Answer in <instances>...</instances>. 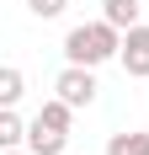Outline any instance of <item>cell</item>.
Here are the masks:
<instances>
[{
    "label": "cell",
    "instance_id": "obj_1",
    "mask_svg": "<svg viewBox=\"0 0 149 155\" xmlns=\"http://www.w3.org/2000/svg\"><path fill=\"white\" fill-rule=\"evenodd\" d=\"M122 54V27H112V21H80V27H69V38H64V59L69 64H106Z\"/></svg>",
    "mask_w": 149,
    "mask_h": 155
},
{
    "label": "cell",
    "instance_id": "obj_2",
    "mask_svg": "<svg viewBox=\"0 0 149 155\" xmlns=\"http://www.w3.org/2000/svg\"><path fill=\"white\" fill-rule=\"evenodd\" d=\"M53 91L80 112V107H90V102H96V91H101V86H96V70H90V64H64V75L53 80Z\"/></svg>",
    "mask_w": 149,
    "mask_h": 155
},
{
    "label": "cell",
    "instance_id": "obj_3",
    "mask_svg": "<svg viewBox=\"0 0 149 155\" xmlns=\"http://www.w3.org/2000/svg\"><path fill=\"white\" fill-rule=\"evenodd\" d=\"M117 59H122V70H128L133 80H149V27H144V21L122 32V54H117Z\"/></svg>",
    "mask_w": 149,
    "mask_h": 155
},
{
    "label": "cell",
    "instance_id": "obj_4",
    "mask_svg": "<svg viewBox=\"0 0 149 155\" xmlns=\"http://www.w3.org/2000/svg\"><path fill=\"white\" fill-rule=\"evenodd\" d=\"M64 144H69L64 128H48L43 118H32V128H27V150L32 155H64Z\"/></svg>",
    "mask_w": 149,
    "mask_h": 155
},
{
    "label": "cell",
    "instance_id": "obj_5",
    "mask_svg": "<svg viewBox=\"0 0 149 155\" xmlns=\"http://www.w3.org/2000/svg\"><path fill=\"white\" fill-rule=\"evenodd\" d=\"M138 11H144V0H101V16L112 21V27H138Z\"/></svg>",
    "mask_w": 149,
    "mask_h": 155
},
{
    "label": "cell",
    "instance_id": "obj_6",
    "mask_svg": "<svg viewBox=\"0 0 149 155\" xmlns=\"http://www.w3.org/2000/svg\"><path fill=\"white\" fill-rule=\"evenodd\" d=\"M106 155H149V134H138V128L112 134V139H106Z\"/></svg>",
    "mask_w": 149,
    "mask_h": 155
},
{
    "label": "cell",
    "instance_id": "obj_7",
    "mask_svg": "<svg viewBox=\"0 0 149 155\" xmlns=\"http://www.w3.org/2000/svg\"><path fill=\"white\" fill-rule=\"evenodd\" d=\"M37 118H43L48 128H64V134H69V123H74V107L64 102V96H53V102H43V107H37Z\"/></svg>",
    "mask_w": 149,
    "mask_h": 155
},
{
    "label": "cell",
    "instance_id": "obj_8",
    "mask_svg": "<svg viewBox=\"0 0 149 155\" xmlns=\"http://www.w3.org/2000/svg\"><path fill=\"white\" fill-rule=\"evenodd\" d=\"M27 139V123L16 118V107H5L0 112V150H11V144H21Z\"/></svg>",
    "mask_w": 149,
    "mask_h": 155
},
{
    "label": "cell",
    "instance_id": "obj_9",
    "mask_svg": "<svg viewBox=\"0 0 149 155\" xmlns=\"http://www.w3.org/2000/svg\"><path fill=\"white\" fill-rule=\"evenodd\" d=\"M21 86H27V80H21V70H16V64H5V70H0V102H5V107H16V102H21Z\"/></svg>",
    "mask_w": 149,
    "mask_h": 155
},
{
    "label": "cell",
    "instance_id": "obj_10",
    "mask_svg": "<svg viewBox=\"0 0 149 155\" xmlns=\"http://www.w3.org/2000/svg\"><path fill=\"white\" fill-rule=\"evenodd\" d=\"M64 5H69V0H27V11L43 16V21H48V16H64Z\"/></svg>",
    "mask_w": 149,
    "mask_h": 155
},
{
    "label": "cell",
    "instance_id": "obj_11",
    "mask_svg": "<svg viewBox=\"0 0 149 155\" xmlns=\"http://www.w3.org/2000/svg\"><path fill=\"white\" fill-rule=\"evenodd\" d=\"M0 155H32V150H16V144H11V150H0Z\"/></svg>",
    "mask_w": 149,
    "mask_h": 155
}]
</instances>
